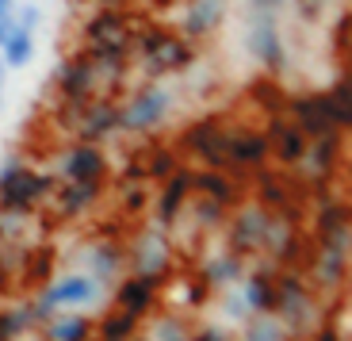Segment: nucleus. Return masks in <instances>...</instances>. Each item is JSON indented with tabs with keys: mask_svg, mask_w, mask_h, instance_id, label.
Wrapping results in <instances>:
<instances>
[{
	"mask_svg": "<svg viewBox=\"0 0 352 341\" xmlns=\"http://www.w3.org/2000/svg\"><path fill=\"white\" fill-rule=\"evenodd\" d=\"M134 46V70L142 73V81H165L176 73H192V65L199 61L195 43H188L184 35H176L165 23H138L131 35Z\"/></svg>",
	"mask_w": 352,
	"mask_h": 341,
	"instance_id": "f257e3e1",
	"label": "nucleus"
},
{
	"mask_svg": "<svg viewBox=\"0 0 352 341\" xmlns=\"http://www.w3.org/2000/svg\"><path fill=\"white\" fill-rule=\"evenodd\" d=\"M272 315L280 318L287 338L295 341V338L314 330L326 318V311H322L314 288H310V280L299 269H280L272 276Z\"/></svg>",
	"mask_w": 352,
	"mask_h": 341,
	"instance_id": "f03ea898",
	"label": "nucleus"
},
{
	"mask_svg": "<svg viewBox=\"0 0 352 341\" xmlns=\"http://www.w3.org/2000/svg\"><path fill=\"white\" fill-rule=\"evenodd\" d=\"M54 188H58V176L50 169H35L23 158H8L0 165V215L31 219L50 200Z\"/></svg>",
	"mask_w": 352,
	"mask_h": 341,
	"instance_id": "7ed1b4c3",
	"label": "nucleus"
},
{
	"mask_svg": "<svg viewBox=\"0 0 352 341\" xmlns=\"http://www.w3.org/2000/svg\"><path fill=\"white\" fill-rule=\"evenodd\" d=\"M249 192L253 203L272 215V223H287V227H302L307 215V192L302 184L287 173V169H268L261 165L256 173H249Z\"/></svg>",
	"mask_w": 352,
	"mask_h": 341,
	"instance_id": "20e7f679",
	"label": "nucleus"
},
{
	"mask_svg": "<svg viewBox=\"0 0 352 341\" xmlns=\"http://www.w3.org/2000/svg\"><path fill=\"white\" fill-rule=\"evenodd\" d=\"M226 134H230V119L219 112H207L199 119H192L180 131V138L173 142L180 158H192L199 169H222L226 173Z\"/></svg>",
	"mask_w": 352,
	"mask_h": 341,
	"instance_id": "39448f33",
	"label": "nucleus"
},
{
	"mask_svg": "<svg viewBox=\"0 0 352 341\" xmlns=\"http://www.w3.org/2000/svg\"><path fill=\"white\" fill-rule=\"evenodd\" d=\"M173 88L161 81H142V88L134 92L126 104H119V134H150L173 115Z\"/></svg>",
	"mask_w": 352,
	"mask_h": 341,
	"instance_id": "423d86ee",
	"label": "nucleus"
},
{
	"mask_svg": "<svg viewBox=\"0 0 352 341\" xmlns=\"http://www.w3.org/2000/svg\"><path fill=\"white\" fill-rule=\"evenodd\" d=\"M245 50L268 77L280 81L291 65V50L283 43L280 16H249L245 19Z\"/></svg>",
	"mask_w": 352,
	"mask_h": 341,
	"instance_id": "0eeeda50",
	"label": "nucleus"
},
{
	"mask_svg": "<svg viewBox=\"0 0 352 341\" xmlns=\"http://www.w3.org/2000/svg\"><path fill=\"white\" fill-rule=\"evenodd\" d=\"M287 115L295 127H299L307 138H322V134L333 131H349V123L337 115L333 100H329L326 88H307V92H291L287 96Z\"/></svg>",
	"mask_w": 352,
	"mask_h": 341,
	"instance_id": "6e6552de",
	"label": "nucleus"
},
{
	"mask_svg": "<svg viewBox=\"0 0 352 341\" xmlns=\"http://www.w3.org/2000/svg\"><path fill=\"white\" fill-rule=\"evenodd\" d=\"M222 230H226V254L241 257V261H253V257L264 254V238L272 230V215L249 200L245 207L230 211V219Z\"/></svg>",
	"mask_w": 352,
	"mask_h": 341,
	"instance_id": "1a4fd4ad",
	"label": "nucleus"
},
{
	"mask_svg": "<svg viewBox=\"0 0 352 341\" xmlns=\"http://www.w3.org/2000/svg\"><path fill=\"white\" fill-rule=\"evenodd\" d=\"M176 261V245H173V230L161 227H142L134 234V245L126 249V265H131L138 276H153V280L165 284V276L173 272Z\"/></svg>",
	"mask_w": 352,
	"mask_h": 341,
	"instance_id": "9d476101",
	"label": "nucleus"
},
{
	"mask_svg": "<svg viewBox=\"0 0 352 341\" xmlns=\"http://www.w3.org/2000/svg\"><path fill=\"white\" fill-rule=\"evenodd\" d=\"M54 92H58V104H73V107H85L88 100L104 96L100 77H96V65L85 58L80 46L54 70Z\"/></svg>",
	"mask_w": 352,
	"mask_h": 341,
	"instance_id": "9b49d317",
	"label": "nucleus"
},
{
	"mask_svg": "<svg viewBox=\"0 0 352 341\" xmlns=\"http://www.w3.org/2000/svg\"><path fill=\"white\" fill-rule=\"evenodd\" d=\"M261 165H268V138H264V131L249 127V123H230L226 173L234 180H249V173H256Z\"/></svg>",
	"mask_w": 352,
	"mask_h": 341,
	"instance_id": "f8f14e48",
	"label": "nucleus"
},
{
	"mask_svg": "<svg viewBox=\"0 0 352 341\" xmlns=\"http://www.w3.org/2000/svg\"><path fill=\"white\" fill-rule=\"evenodd\" d=\"M50 173L58 176L62 184H77V180H107L111 165H107L104 146H96V142H73V146H65L62 154H58V161H54Z\"/></svg>",
	"mask_w": 352,
	"mask_h": 341,
	"instance_id": "ddd939ff",
	"label": "nucleus"
},
{
	"mask_svg": "<svg viewBox=\"0 0 352 341\" xmlns=\"http://www.w3.org/2000/svg\"><path fill=\"white\" fill-rule=\"evenodd\" d=\"M188 200H192V165H180L176 173H168L165 180H161L157 196L150 200L153 227L176 230V227H180V219H184Z\"/></svg>",
	"mask_w": 352,
	"mask_h": 341,
	"instance_id": "4468645a",
	"label": "nucleus"
},
{
	"mask_svg": "<svg viewBox=\"0 0 352 341\" xmlns=\"http://www.w3.org/2000/svg\"><path fill=\"white\" fill-rule=\"evenodd\" d=\"M138 16L131 8H92V16H85L77 23V43L80 46H104V43H119L131 39Z\"/></svg>",
	"mask_w": 352,
	"mask_h": 341,
	"instance_id": "2eb2a0df",
	"label": "nucleus"
},
{
	"mask_svg": "<svg viewBox=\"0 0 352 341\" xmlns=\"http://www.w3.org/2000/svg\"><path fill=\"white\" fill-rule=\"evenodd\" d=\"M104 184L107 180H77V184H58L50 192V211L54 219L62 223H77L85 219V215H92V211L100 207V200H104Z\"/></svg>",
	"mask_w": 352,
	"mask_h": 341,
	"instance_id": "dca6fc26",
	"label": "nucleus"
},
{
	"mask_svg": "<svg viewBox=\"0 0 352 341\" xmlns=\"http://www.w3.org/2000/svg\"><path fill=\"white\" fill-rule=\"evenodd\" d=\"M115 311H123V315L131 318H150L153 311L161 307V280H153V276H138V272H131V276H119L115 280Z\"/></svg>",
	"mask_w": 352,
	"mask_h": 341,
	"instance_id": "f3484780",
	"label": "nucleus"
},
{
	"mask_svg": "<svg viewBox=\"0 0 352 341\" xmlns=\"http://www.w3.org/2000/svg\"><path fill=\"white\" fill-rule=\"evenodd\" d=\"M115 134H119V104L111 96L88 100L80 107L77 123H73V142H96V146H104Z\"/></svg>",
	"mask_w": 352,
	"mask_h": 341,
	"instance_id": "a211bd4d",
	"label": "nucleus"
},
{
	"mask_svg": "<svg viewBox=\"0 0 352 341\" xmlns=\"http://www.w3.org/2000/svg\"><path fill=\"white\" fill-rule=\"evenodd\" d=\"M264 138H268V158H276L280 169H295L307 154V134L287 119V115H276V119H264Z\"/></svg>",
	"mask_w": 352,
	"mask_h": 341,
	"instance_id": "6ab92c4d",
	"label": "nucleus"
},
{
	"mask_svg": "<svg viewBox=\"0 0 352 341\" xmlns=\"http://www.w3.org/2000/svg\"><path fill=\"white\" fill-rule=\"evenodd\" d=\"M80 265H85L88 280H96L100 288H115V280H119L123 269H126V249L115 242V238H100V242H92L85 249Z\"/></svg>",
	"mask_w": 352,
	"mask_h": 341,
	"instance_id": "aec40b11",
	"label": "nucleus"
},
{
	"mask_svg": "<svg viewBox=\"0 0 352 341\" xmlns=\"http://www.w3.org/2000/svg\"><path fill=\"white\" fill-rule=\"evenodd\" d=\"M230 0H188L180 19H176V35H184L188 43H199V39L214 35L226 19Z\"/></svg>",
	"mask_w": 352,
	"mask_h": 341,
	"instance_id": "412c9836",
	"label": "nucleus"
},
{
	"mask_svg": "<svg viewBox=\"0 0 352 341\" xmlns=\"http://www.w3.org/2000/svg\"><path fill=\"white\" fill-rule=\"evenodd\" d=\"M249 180H234L230 173H222V169H199L192 165V196H203V200H214L222 203V207L234 211V203H238L241 188H245Z\"/></svg>",
	"mask_w": 352,
	"mask_h": 341,
	"instance_id": "4be33fe9",
	"label": "nucleus"
},
{
	"mask_svg": "<svg viewBox=\"0 0 352 341\" xmlns=\"http://www.w3.org/2000/svg\"><path fill=\"white\" fill-rule=\"evenodd\" d=\"M302 276H307V280H314L318 288H326V291H341L344 284H349V254H337V249H318V245H314V254H310Z\"/></svg>",
	"mask_w": 352,
	"mask_h": 341,
	"instance_id": "5701e85b",
	"label": "nucleus"
},
{
	"mask_svg": "<svg viewBox=\"0 0 352 341\" xmlns=\"http://www.w3.org/2000/svg\"><path fill=\"white\" fill-rule=\"evenodd\" d=\"M276 272L280 269L268 261L245 269V276H241V299H245L249 315H272V276Z\"/></svg>",
	"mask_w": 352,
	"mask_h": 341,
	"instance_id": "b1692460",
	"label": "nucleus"
},
{
	"mask_svg": "<svg viewBox=\"0 0 352 341\" xmlns=\"http://www.w3.org/2000/svg\"><path fill=\"white\" fill-rule=\"evenodd\" d=\"M245 269H249V261H241V257H234V254H219V257H207L203 261V269H199V280H203V288L207 291H226V288H234V284H241V276H245Z\"/></svg>",
	"mask_w": 352,
	"mask_h": 341,
	"instance_id": "393cba45",
	"label": "nucleus"
},
{
	"mask_svg": "<svg viewBox=\"0 0 352 341\" xmlns=\"http://www.w3.org/2000/svg\"><path fill=\"white\" fill-rule=\"evenodd\" d=\"M46 341H92V318L80 311H58L50 322H43Z\"/></svg>",
	"mask_w": 352,
	"mask_h": 341,
	"instance_id": "a878e982",
	"label": "nucleus"
},
{
	"mask_svg": "<svg viewBox=\"0 0 352 341\" xmlns=\"http://www.w3.org/2000/svg\"><path fill=\"white\" fill-rule=\"evenodd\" d=\"M31 58H35V35L23 31V27H16V19H12L8 39L0 43V61H4V70H27Z\"/></svg>",
	"mask_w": 352,
	"mask_h": 341,
	"instance_id": "bb28decb",
	"label": "nucleus"
},
{
	"mask_svg": "<svg viewBox=\"0 0 352 341\" xmlns=\"http://www.w3.org/2000/svg\"><path fill=\"white\" fill-rule=\"evenodd\" d=\"M287 96L291 92H283V85L276 77H261V81H253V88H249V100L256 104V112H261L264 119H276V115L287 112Z\"/></svg>",
	"mask_w": 352,
	"mask_h": 341,
	"instance_id": "cd10ccee",
	"label": "nucleus"
},
{
	"mask_svg": "<svg viewBox=\"0 0 352 341\" xmlns=\"http://www.w3.org/2000/svg\"><path fill=\"white\" fill-rule=\"evenodd\" d=\"M184 219H192V227L199 230V234H207V230H222L230 219V207H222V203L214 200H203V196H192L184 207Z\"/></svg>",
	"mask_w": 352,
	"mask_h": 341,
	"instance_id": "c85d7f7f",
	"label": "nucleus"
},
{
	"mask_svg": "<svg viewBox=\"0 0 352 341\" xmlns=\"http://www.w3.org/2000/svg\"><path fill=\"white\" fill-rule=\"evenodd\" d=\"M180 165H184V161H180V154H176L173 142H165V146H150L146 154H142V173H146L150 184H161L168 173H176Z\"/></svg>",
	"mask_w": 352,
	"mask_h": 341,
	"instance_id": "c756f323",
	"label": "nucleus"
},
{
	"mask_svg": "<svg viewBox=\"0 0 352 341\" xmlns=\"http://www.w3.org/2000/svg\"><path fill=\"white\" fill-rule=\"evenodd\" d=\"M92 333H96L100 341H134V338L142 333V322L111 307V311H107L100 322H92Z\"/></svg>",
	"mask_w": 352,
	"mask_h": 341,
	"instance_id": "7c9ffc66",
	"label": "nucleus"
},
{
	"mask_svg": "<svg viewBox=\"0 0 352 341\" xmlns=\"http://www.w3.org/2000/svg\"><path fill=\"white\" fill-rule=\"evenodd\" d=\"M31 330H38L35 311H31V299L19 303V307H4V311H0V341H19Z\"/></svg>",
	"mask_w": 352,
	"mask_h": 341,
	"instance_id": "2f4dec72",
	"label": "nucleus"
},
{
	"mask_svg": "<svg viewBox=\"0 0 352 341\" xmlns=\"http://www.w3.org/2000/svg\"><path fill=\"white\" fill-rule=\"evenodd\" d=\"M238 341H291V338H287V330L280 326L276 315H253Z\"/></svg>",
	"mask_w": 352,
	"mask_h": 341,
	"instance_id": "473e14b6",
	"label": "nucleus"
},
{
	"mask_svg": "<svg viewBox=\"0 0 352 341\" xmlns=\"http://www.w3.org/2000/svg\"><path fill=\"white\" fill-rule=\"evenodd\" d=\"M329 92V100H333V107H337V115H341L344 123H352V85H349V73H337V81L326 88Z\"/></svg>",
	"mask_w": 352,
	"mask_h": 341,
	"instance_id": "72a5a7b5",
	"label": "nucleus"
},
{
	"mask_svg": "<svg viewBox=\"0 0 352 341\" xmlns=\"http://www.w3.org/2000/svg\"><path fill=\"white\" fill-rule=\"evenodd\" d=\"M176 338H188L184 318H176V315H161L157 322H153V330H150V341H176Z\"/></svg>",
	"mask_w": 352,
	"mask_h": 341,
	"instance_id": "f704fd0d",
	"label": "nucleus"
},
{
	"mask_svg": "<svg viewBox=\"0 0 352 341\" xmlns=\"http://www.w3.org/2000/svg\"><path fill=\"white\" fill-rule=\"evenodd\" d=\"M123 192V215H142L150 207V184H134V188H119Z\"/></svg>",
	"mask_w": 352,
	"mask_h": 341,
	"instance_id": "c9c22d12",
	"label": "nucleus"
},
{
	"mask_svg": "<svg viewBox=\"0 0 352 341\" xmlns=\"http://www.w3.org/2000/svg\"><path fill=\"white\" fill-rule=\"evenodd\" d=\"M222 311H226V318L230 322H249V307H245V299H241V291H230L226 299H222Z\"/></svg>",
	"mask_w": 352,
	"mask_h": 341,
	"instance_id": "e433bc0d",
	"label": "nucleus"
},
{
	"mask_svg": "<svg viewBox=\"0 0 352 341\" xmlns=\"http://www.w3.org/2000/svg\"><path fill=\"white\" fill-rule=\"evenodd\" d=\"M310 341H344V326L341 322H333V318H322V322L310 330Z\"/></svg>",
	"mask_w": 352,
	"mask_h": 341,
	"instance_id": "4c0bfd02",
	"label": "nucleus"
},
{
	"mask_svg": "<svg viewBox=\"0 0 352 341\" xmlns=\"http://www.w3.org/2000/svg\"><path fill=\"white\" fill-rule=\"evenodd\" d=\"M249 16H280L291 8V0H245Z\"/></svg>",
	"mask_w": 352,
	"mask_h": 341,
	"instance_id": "58836bf2",
	"label": "nucleus"
},
{
	"mask_svg": "<svg viewBox=\"0 0 352 341\" xmlns=\"http://www.w3.org/2000/svg\"><path fill=\"white\" fill-rule=\"evenodd\" d=\"M16 27H23V31L35 35L38 27H43V8H38V4H23V8L16 12Z\"/></svg>",
	"mask_w": 352,
	"mask_h": 341,
	"instance_id": "ea45409f",
	"label": "nucleus"
},
{
	"mask_svg": "<svg viewBox=\"0 0 352 341\" xmlns=\"http://www.w3.org/2000/svg\"><path fill=\"white\" fill-rule=\"evenodd\" d=\"M188 341H234V338H230V330L222 322H207L195 333H188Z\"/></svg>",
	"mask_w": 352,
	"mask_h": 341,
	"instance_id": "a19ab883",
	"label": "nucleus"
},
{
	"mask_svg": "<svg viewBox=\"0 0 352 341\" xmlns=\"http://www.w3.org/2000/svg\"><path fill=\"white\" fill-rule=\"evenodd\" d=\"M291 4L299 8V19H302V23H314L318 12L326 8V0H291Z\"/></svg>",
	"mask_w": 352,
	"mask_h": 341,
	"instance_id": "79ce46f5",
	"label": "nucleus"
},
{
	"mask_svg": "<svg viewBox=\"0 0 352 341\" xmlns=\"http://www.w3.org/2000/svg\"><path fill=\"white\" fill-rule=\"evenodd\" d=\"M134 0H92V8H131Z\"/></svg>",
	"mask_w": 352,
	"mask_h": 341,
	"instance_id": "37998d69",
	"label": "nucleus"
},
{
	"mask_svg": "<svg viewBox=\"0 0 352 341\" xmlns=\"http://www.w3.org/2000/svg\"><path fill=\"white\" fill-rule=\"evenodd\" d=\"M8 31H12V12H8V16H0V43L8 39Z\"/></svg>",
	"mask_w": 352,
	"mask_h": 341,
	"instance_id": "c03bdc74",
	"label": "nucleus"
},
{
	"mask_svg": "<svg viewBox=\"0 0 352 341\" xmlns=\"http://www.w3.org/2000/svg\"><path fill=\"white\" fill-rule=\"evenodd\" d=\"M4 73L8 70H4V61H0V107H4Z\"/></svg>",
	"mask_w": 352,
	"mask_h": 341,
	"instance_id": "a18cd8bd",
	"label": "nucleus"
},
{
	"mask_svg": "<svg viewBox=\"0 0 352 341\" xmlns=\"http://www.w3.org/2000/svg\"><path fill=\"white\" fill-rule=\"evenodd\" d=\"M16 8V0H0V16H4V12H12Z\"/></svg>",
	"mask_w": 352,
	"mask_h": 341,
	"instance_id": "49530a36",
	"label": "nucleus"
},
{
	"mask_svg": "<svg viewBox=\"0 0 352 341\" xmlns=\"http://www.w3.org/2000/svg\"><path fill=\"white\" fill-rule=\"evenodd\" d=\"M134 341H150V338H142V333H138V338H134Z\"/></svg>",
	"mask_w": 352,
	"mask_h": 341,
	"instance_id": "de8ad7c7",
	"label": "nucleus"
},
{
	"mask_svg": "<svg viewBox=\"0 0 352 341\" xmlns=\"http://www.w3.org/2000/svg\"><path fill=\"white\" fill-rule=\"evenodd\" d=\"M176 341H188V338H176Z\"/></svg>",
	"mask_w": 352,
	"mask_h": 341,
	"instance_id": "09e8293b",
	"label": "nucleus"
}]
</instances>
